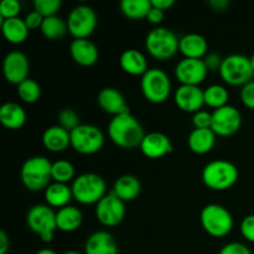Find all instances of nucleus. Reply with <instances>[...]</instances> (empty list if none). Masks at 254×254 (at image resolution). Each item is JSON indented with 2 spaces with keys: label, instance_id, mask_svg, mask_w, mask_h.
<instances>
[{
  "label": "nucleus",
  "instance_id": "obj_1",
  "mask_svg": "<svg viewBox=\"0 0 254 254\" xmlns=\"http://www.w3.org/2000/svg\"><path fill=\"white\" fill-rule=\"evenodd\" d=\"M108 134L111 140L123 149L140 146L145 136L141 124L130 113L113 117L108 124Z\"/></svg>",
  "mask_w": 254,
  "mask_h": 254
},
{
  "label": "nucleus",
  "instance_id": "obj_2",
  "mask_svg": "<svg viewBox=\"0 0 254 254\" xmlns=\"http://www.w3.org/2000/svg\"><path fill=\"white\" fill-rule=\"evenodd\" d=\"M22 185L30 191L46 190L52 180V163L46 156L29 158L20 170Z\"/></svg>",
  "mask_w": 254,
  "mask_h": 254
},
{
  "label": "nucleus",
  "instance_id": "obj_3",
  "mask_svg": "<svg viewBox=\"0 0 254 254\" xmlns=\"http://www.w3.org/2000/svg\"><path fill=\"white\" fill-rule=\"evenodd\" d=\"M240 178L237 166L228 160H213L202 170V181L213 191H226L236 185Z\"/></svg>",
  "mask_w": 254,
  "mask_h": 254
},
{
  "label": "nucleus",
  "instance_id": "obj_4",
  "mask_svg": "<svg viewBox=\"0 0 254 254\" xmlns=\"http://www.w3.org/2000/svg\"><path fill=\"white\" fill-rule=\"evenodd\" d=\"M72 195L77 202L82 205L98 203L106 196V181L94 173H86L77 176L72 181Z\"/></svg>",
  "mask_w": 254,
  "mask_h": 254
},
{
  "label": "nucleus",
  "instance_id": "obj_5",
  "mask_svg": "<svg viewBox=\"0 0 254 254\" xmlns=\"http://www.w3.org/2000/svg\"><path fill=\"white\" fill-rule=\"evenodd\" d=\"M180 39L168 27L159 26L151 30L145 39V49L151 57L166 61L179 51Z\"/></svg>",
  "mask_w": 254,
  "mask_h": 254
},
{
  "label": "nucleus",
  "instance_id": "obj_6",
  "mask_svg": "<svg viewBox=\"0 0 254 254\" xmlns=\"http://www.w3.org/2000/svg\"><path fill=\"white\" fill-rule=\"evenodd\" d=\"M220 76L230 86H245L253 81L254 69L251 57L233 54L225 57L220 68Z\"/></svg>",
  "mask_w": 254,
  "mask_h": 254
},
{
  "label": "nucleus",
  "instance_id": "obj_7",
  "mask_svg": "<svg viewBox=\"0 0 254 254\" xmlns=\"http://www.w3.org/2000/svg\"><path fill=\"white\" fill-rule=\"evenodd\" d=\"M200 220L205 232L216 238L227 236L235 225L230 211L217 203L206 205L201 211Z\"/></svg>",
  "mask_w": 254,
  "mask_h": 254
},
{
  "label": "nucleus",
  "instance_id": "obj_8",
  "mask_svg": "<svg viewBox=\"0 0 254 254\" xmlns=\"http://www.w3.org/2000/svg\"><path fill=\"white\" fill-rule=\"evenodd\" d=\"M140 88L146 101L155 104L164 103L171 94L170 77L160 68H149L141 76Z\"/></svg>",
  "mask_w": 254,
  "mask_h": 254
},
{
  "label": "nucleus",
  "instance_id": "obj_9",
  "mask_svg": "<svg viewBox=\"0 0 254 254\" xmlns=\"http://www.w3.org/2000/svg\"><path fill=\"white\" fill-rule=\"evenodd\" d=\"M27 227L36 233L42 242L50 243L54 240L57 230L56 213L49 205H35L29 210L26 216Z\"/></svg>",
  "mask_w": 254,
  "mask_h": 254
},
{
  "label": "nucleus",
  "instance_id": "obj_10",
  "mask_svg": "<svg viewBox=\"0 0 254 254\" xmlns=\"http://www.w3.org/2000/svg\"><path fill=\"white\" fill-rule=\"evenodd\" d=\"M71 146L82 155H92L103 148L104 135L101 129L92 124H81L71 133Z\"/></svg>",
  "mask_w": 254,
  "mask_h": 254
},
{
  "label": "nucleus",
  "instance_id": "obj_11",
  "mask_svg": "<svg viewBox=\"0 0 254 254\" xmlns=\"http://www.w3.org/2000/svg\"><path fill=\"white\" fill-rule=\"evenodd\" d=\"M68 32L74 39H88L97 27V15L88 5H77L67 16Z\"/></svg>",
  "mask_w": 254,
  "mask_h": 254
},
{
  "label": "nucleus",
  "instance_id": "obj_12",
  "mask_svg": "<svg viewBox=\"0 0 254 254\" xmlns=\"http://www.w3.org/2000/svg\"><path fill=\"white\" fill-rule=\"evenodd\" d=\"M126 202L109 192L96 205V217L106 227H116L126 217Z\"/></svg>",
  "mask_w": 254,
  "mask_h": 254
},
{
  "label": "nucleus",
  "instance_id": "obj_13",
  "mask_svg": "<svg viewBox=\"0 0 254 254\" xmlns=\"http://www.w3.org/2000/svg\"><path fill=\"white\" fill-rule=\"evenodd\" d=\"M242 126V114L236 107L227 106L216 109L212 113L211 129L216 135L230 136L237 133Z\"/></svg>",
  "mask_w": 254,
  "mask_h": 254
},
{
  "label": "nucleus",
  "instance_id": "obj_14",
  "mask_svg": "<svg viewBox=\"0 0 254 254\" xmlns=\"http://www.w3.org/2000/svg\"><path fill=\"white\" fill-rule=\"evenodd\" d=\"M208 69L205 61L197 59H185L178 62L175 77L183 86H198L206 79Z\"/></svg>",
  "mask_w": 254,
  "mask_h": 254
},
{
  "label": "nucleus",
  "instance_id": "obj_15",
  "mask_svg": "<svg viewBox=\"0 0 254 254\" xmlns=\"http://www.w3.org/2000/svg\"><path fill=\"white\" fill-rule=\"evenodd\" d=\"M2 72L4 77L9 83L16 84L29 78L30 62L26 55L20 51H11L5 56L2 62Z\"/></svg>",
  "mask_w": 254,
  "mask_h": 254
},
{
  "label": "nucleus",
  "instance_id": "obj_16",
  "mask_svg": "<svg viewBox=\"0 0 254 254\" xmlns=\"http://www.w3.org/2000/svg\"><path fill=\"white\" fill-rule=\"evenodd\" d=\"M175 104L186 113H193L201 111L205 104L203 91L198 86H183L181 84L174 94Z\"/></svg>",
  "mask_w": 254,
  "mask_h": 254
},
{
  "label": "nucleus",
  "instance_id": "obj_17",
  "mask_svg": "<svg viewBox=\"0 0 254 254\" xmlns=\"http://www.w3.org/2000/svg\"><path fill=\"white\" fill-rule=\"evenodd\" d=\"M139 148L146 158L160 159L173 151V143L165 134L153 131V133L145 134Z\"/></svg>",
  "mask_w": 254,
  "mask_h": 254
},
{
  "label": "nucleus",
  "instance_id": "obj_18",
  "mask_svg": "<svg viewBox=\"0 0 254 254\" xmlns=\"http://www.w3.org/2000/svg\"><path fill=\"white\" fill-rule=\"evenodd\" d=\"M97 102L102 111L113 117L130 113L124 96L113 87H106L102 89L97 97Z\"/></svg>",
  "mask_w": 254,
  "mask_h": 254
},
{
  "label": "nucleus",
  "instance_id": "obj_19",
  "mask_svg": "<svg viewBox=\"0 0 254 254\" xmlns=\"http://www.w3.org/2000/svg\"><path fill=\"white\" fill-rule=\"evenodd\" d=\"M69 54L77 64L83 67L93 66L99 57L98 49L88 39H74L69 45Z\"/></svg>",
  "mask_w": 254,
  "mask_h": 254
},
{
  "label": "nucleus",
  "instance_id": "obj_20",
  "mask_svg": "<svg viewBox=\"0 0 254 254\" xmlns=\"http://www.w3.org/2000/svg\"><path fill=\"white\" fill-rule=\"evenodd\" d=\"M84 254H118V246L111 233L97 231L87 238Z\"/></svg>",
  "mask_w": 254,
  "mask_h": 254
},
{
  "label": "nucleus",
  "instance_id": "obj_21",
  "mask_svg": "<svg viewBox=\"0 0 254 254\" xmlns=\"http://www.w3.org/2000/svg\"><path fill=\"white\" fill-rule=\"evenodd\" d=\"M207 40L202 35L192 32V34L184 35L180 39L179 51L184 55L185 59L202 60L207 55Z\"/></svg>",
  "mask_w": 254,
  "mask_h": 254
},
{
  "label": "nucleus",
  "instance_id": "obj_22",
  "mask_svg": "<svg viewBox=\"0 0 254 254\" xmlns=\"http://www.w3.org/2000/svg\"><path fill=\"white\" fill-rule=\"evenodd\" d=\"M42 144L52 153H61L71 145V134L60 126L49 127L42 134Z\"/></svg>",
  "mask_w": 254,
  "mask_h": 254
},
{
  "label": "nucleus",
  "instance_id": "obj_23",
  "mask_svg": "<svg viewBox=\"0 0 254 254\" xmlns=\"http://www.w3.org/2000/svg\"><path fill=\"white\" fill-rule=\"evenodd\" d=\"M112 192L123 202H130L140 195L141 184L136 176L123 175L116 180Z\"/></svg>",
  "mask_w": 254,
  "mask_h": 254
},
{
  "label": "nucleus",
  "instance_id": "obj_24",
  "mask_svg": "<svg viewBox=\"0 0 254 254\" xmlns=\"http://www.w3.org/2000/svg\"><path fill=\"white\" fill-rule=\"evenodd\" d=\"M119 64L122 69L130 76H144V73L149 69L145 56L135 49L126 50L121 55Z\"/></svg>",
  "mask_w": 254,
  "mask_h": 254
},
{
  "label": "nucleus",
  "instance_id": "obj_25",
  "mask_svg": "<svg viewBox=\"0 0 254 254\" xmlns=\"http://www.w3.org/2000/svg\"><path fill=\"white\" fill-rule=\"evenodd\" d=\"M189 148L198 155L210 153L216 144V134L212 129H193L188 138Z\"/></svg>",
  "mask_w": 254,
  "mask_h": 254
},
{
  "label": "nucleus",
  "instance_id": "obj_26",
  "mask_svg": "<svg viewBox=\"0 0 254 254\" xmlns=\"http://www.w3.org/2000/svg\"><path fill=\"white\" fill-rule=\"evenodd\" d=\"M26 122V113L20 104L14 102L4 103L0 108V123L7 129L16 130L24 127Z\"/></svg>",
  "mask_w": 254,
  "mask_h": 254
},
{
  "label": "nucleus",
  "instance_id": "obj_27",
  "mask_svg": "<svg viewBox=\"0 0 254 254\" xmlns=\"http://www.w3.org/2000/svg\"><path fill=\"white\" fill-rule=\"evenodd\" d=\"M83 222V215L76 206H66L56 212L57 230L62 232H73L81 227Z\"/></svg>",
  "mask_w": 254,
  "mask_h": 254
},
{
  "label": "nucleus",
  "instance_id": "obj_28",
  "mask_svg": "<svg viewBox=\"0 0 254 254\" xmlns=\"http://www.w3.org/2000/svg\"><path fill=\"white\" fill-rule=\"evenodd\" d=\"M72 198V189L66 184L51 183L45 190V200L50 207H56L59 210L66 207Z\"/></svg>",
  "mask_w": 254,
  "mask_h": 254
},
{
  "label": "nucleus",
  "instance_id": "obj_29",
  "mask_svg": "<svg viewBox=\"0 0 254 254\" xmlns=\"http://www.w3.org/2000/svg\"><path fill=\"white\" fill-rule=\"evenodd\" d=\"M1 31L7 42L14 45L22 44L29 36V27L21 17L1 20Z\"/></svg>",
  "mask_w": 254,
  "mask_h": 254
},
{
  "label": "nucleus",
  "instance_id": "obj_30",
  "mask_svg": "<svg viewBox=\"0 0 254 254\" xmlns=\"http://www.w3.org/2000/svg\"><path fill=\"white\" fill-rule=\"evenodd\" d=\"M122 14L131 20L146 19L151 9V0H123L119 4Z\"/></svg>",
  "mask_w": 254,
  "mask_h": 254
},
{
  "label": "nucleus",
  "instance_id": "obj_31",
  "mask_svg": "<svg viewBox=\"0 0 254 254\" xmlns=\"http://www.w3.org/2000/svg\"><path fill=\"white\" fill-rule=\"evenodd\" d=\"M40 30L46 39L59 40L66 35V32L68 31V27H67V21L55 15V16L45 17Z\"/></svg>",
  "mask_w": 254,
  "mask_h": 254
},
{
  "label": "nucleus",
  "instance_id": "obj_32",
  "mask_svg": "<svg viewBox=\"0 0 254 254\" xmlns=\"http://www.w3.org/2000/svg\"><path fill=\"white\" fill-rule=\"evenodd\" d=\"M203 97H205L206 106L215 108L216 111V109L227 106L230 93L226 87L221 84H212L203 91Z\"/></svg>",
  "mask_w": 254,
  "mask_h": 254
},
{
  "label": "nucleus",
  "instance_id": "obj_33",
  "mask_svg": "<svg viewBox=\"0 0 254 254\" xmlns=\"http://www.w3.org/2000/svg\"><path fill=\"white\" fill-rule=\"evenodd\" d=\"M17 96L25 103H36L41 97V87L35 79L27 78L17 86Z\"/></svg>",
  "mask_w": 254,
  "mask_h": 254
},
{
  "label": "nucleus",
  "instance_id": "obj_34",
  "mask_svg": "<svg viewBox=\"0 0 254 254\" xmlns=\"http://www.w3.org/2000/svg\"><path fill=\"white\" fill-rule=\"evenodd\" d=\"M74 166L67 160H57L52 163V180L54 183L66 184L74 180Z\"/></svg>",
  "mask_w": 254,
  "mask_h": 254
},
{
  "label": "nucleus",
  "instance_id": "obj_35",
  "mask_svg": "<svg viewBox=\"0 0 254 254\" xmlns=\"http://www.w3.org/2000/svg\"><path fill=\"white\" fill-rule=\"evenodd\" d=\"M59 126L71 133L77 127L81 126V123H79V116L73 109L64 108L59 113Z\"/></svg>",
  "mask_w": 254,
  "mask_h": 254
},
{
  "label": "nucleus",
  "instance_id": "obj_36",
  "mask_svg": "<svg viewBox=\"0 0 254 254\" xmlns=\"http://www.w3.org/2000/svg\"><path fill=\"white\" fill-rule=\"evenodd\" d=\"M61 6V0H35L34 1V9L44 17L55 16Z\"/></svg>",
  "mask_w": 254,
  "mask_h": 254
},
{
  "label": "nucleus",
  "instance_id": "obj_37",
  "mask_svg": "<svg viewBox=\"0 0 254 254\" xmlns=\"http://www.w3.org/2000/svg\"><path fill=\"white\" fill-rule=\"evenodd\" d=\"M21 11V4L17 0H2L0 4V17L1 20L19 17Z\"/></svg>",
  "mask_w": 254,
  "mask_h": 254
},
{
  "label": "nucleus",
  "instance_id": "obj_38",
  "mask_svg": "<svg viewBox=\"0 0 254 254\" xmlns=\"http://www.w3.org/2000/svg\"><path fill=\"white\" fill-rule=\"evenodd\" d=\"M192 123L196 129H211L212 113L207 111H198L193 114Z\"/></svg>",
  "mask_w": 254,
  "mask_h": 254
},
{
  "label": "nucleus",
  "instance_id": "obj_39",
  "mask_svg": "<svg viewBox=\"0 0 254 254\" xmlns=\"http://www.w3.org/2000/svg\"><path fill=\"white\" fill-rule=\"evenodd\" d=\"M241 233L248 242L254 243V215L246 216L241 222Z\"/></svg>",
  "mask_w": 254,
  "mask_h": 254
},
{
  "label": "nucleus",
  "instance_id": "obj_40",
  "mask_svg": "<svg viewBox=\"0 0 254 254\" xmlns=\"http://www.w3.org/2000/svg\"><path fill=\"white\" fill-rule=\"evenodd\" d=\"M241 99L247 108L254 109V81L245 84L241 89Z\"/></svg>",
  "mask_w": 254,
  "mask_h": 254
},
{
  "label": "nucleus",
  "instance_id": "obj_41",
  "mask_svg": "<svg viewBox=\"0 0 254 254\" xmlns=\"http://www.w3.org/2000/svg\"><path fill=\"white\" fill-rule=\"evenodd\" d=\"M218 254H252L250 248L240 242H231L223 246Z\"/></svg>",
  "mask_w": 254,
  "mask_h": 254
},
{
  "label": "nucleus",
  "instance_id": "obj_42",
  "mask_svg": "<svg viewBox=\"0 0 254 254\" xmlns=\"http://www.w3.org/2000/svg\"><path fill=\"white\" fill-rule=\"evenodd\" d=\"M44 19L45 17L42 16L41 14H39L36 10H34V11L29 12L24 20H25V24H26V26L29 27V30H35V29H40V27H41L42 22H44Z\"/></svg>",
  "mask_w": 254,
  "mask_h": 254
},
{
  "label": "nucleus",
  "instance_id": "obj_43",
  "mask_svg": "<svg viewBox=\"0 0 254 254\" xmlns=\"http://www.w3.org/2000/svg\"><path fill=\"white\" fill-rule=\"evenodd\" d=\"M203 61H205L206 67H207L208 71H220L221 66H222L223 59L218 54L212 52V54L206 55Z\"/></svg>",
  "mask_w": 254,
  "mask_h": 254
},
{
  "label": "nucleus",
  "instance_id": "obj_44",
  "mask_svg": "<svg viewBox=\"0 0 254 254\" xmlns=\"http://www.w3.org/2000/svg\"><path fill=\"white\" fill-rule=\"evenodd\" d=\"M164 17H165V15H164L163 10L156 9V7H154L153 5H151V9H150V11H149L148 16H146V20H148L150 24L159 25L163 22Z\"/></svg>",
  "mask_w": 254,
  "mask_h": 254
},
{
  "label": "nucleus",
  "instance_id": "obj_45",
  "mask_svg": "<svg viewBox=\"0 0 254 254\" xmlns=\"http://www.w3.org/2000/svg\"><path fill=\"white\" fill-rule=\"evenodd\" d=\"M151 5L156 9L165 11L175 5V0H151Z\"/></svg>",
  "mask_w": 254,
  "mask_h": 254
},
{
  "label": "nucleus",
  "instance_id": "obj_46",
  "mask_svg": "<svg viewBox=\"0 0 254 254\" xmlns=\"http://www.w3.org/2000/svg\"><path fill=\"white\" fill-rule=\"evenodd\" d=\"M10 247V241L5 231H0V254H6Z\"/></svg>",
  "mask_w": 254,
  "mask_h": 254
},
{
  "label": "nucleus",
  "instance_id": "obj_47",
  "mask_svg": "<svg viewBox=\"0 0 254 254\" xmlns=\"http://www.w3.org/2000/svg\"><path fill=\"white\" fill-rule=\"evenodd\" d=\"M208 5L212 6L215 10L223 11V10H226L230 6V1H228V0H210V1H208Z\"/></svg>",
  "mask_w": 254,
  "mask_h": 254
},
{
  "label": "nucleus",
  "instance_id": "obj_48",
  "mask_svg": "<svg viewBox=\"0 0 254 254\" xmlns=\"http://www.w3.org/2000/svg\"><path fill=\"white\" fill-rule=\"evenodd\" d=\"M36 254H57L55 251L52 250H49V248H44V250H40L37 251Z\"/></svg>",
  "mask_w": 254,
  "mask_h": 254
},
{
  "label": "nucleus",
  "instance_id": "obj_49",
  "mask_svg": "<svg viewBox=\"0 0 254 254\" xmlns=\"http://www.w3.org/2000/svg\"><path fill=\"white\" fill-rule=\"evenodd\" d=\"M62 254H82V253L77 252V251H67V252L62 253Z\"/></svg>",
  "mask_w": 254,
  "mask_h": 254
},
{
  "label": "nucleus",
  "instance_id": "obj_50",
  "mask_svg": "<svg viewBox=\"0 0 254 254\" xmlns=\"http://www.w3.org/2000/svg\"><path fill=\"white\" fill-rule=\"evenodd\" d=\"M251 64H252V67L254 69V54L252 55V56H251Z\"/></svg>",
  "mask_w": 254,
  "mask_h": 254
}]
</instances>
